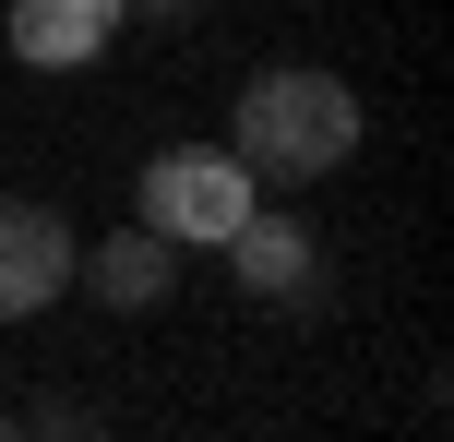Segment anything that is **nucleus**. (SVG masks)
<instances>
[{
  "label": "nucleus",
  "mask_w": 454,
  "mask_h": 442,
  "mask_svg": "<svg viewBox=\"0 0 454 442\" xmlns=\"http://www.w3.org/2000/svg\"><path fill=\"white\" fill-rule=\"evenodd\" d=\"M227 156H239L251 180H275V191L335 180V167L359 156V96H347V72H323V60L251 72L239 108H227Z\"/></svg>",
  "instance_id": "nucleus-1"
},
{
  "label": "nucleus",
  "mask_w": 454,
  "mask_h": 442,
  "mask_svg": "<svg viewBox=\"0 0 454 442\" xmlns=\"http://www.w3.org/2000/svg\"><path fill=\"white\" fill-rule=\"evenodd\" d=\"M251 204H263V180H251L227 143H168V156H144V228H168L180 252H215Z\"/></svg>",
  "instance_id": "nucleus-2"
},
{
  "label": "nucleus",
  "mask_w": 454,
  "mask_h": 442,
  "mask_svg": "<svg viewBox=\"0 0 454 442\" xmlns=\"http://www.w3.org/2000/svg\"><path fill=\"white\" fill-rule=\"evenodd\" d=\"M72 263H84V239H72L48 204H0V323H36V311L72 287Z\"/></svg>",
  "instance_id": "nucleus-3"
},
{
  "label": "nucleus",
  "mask_w": 454,
  "mask_h": 442,
  "mask_svg": "<svg viewBox=\"0 0 454 442\" xmlns=\"http://www.w3.org/2000/svg\"><path fill=\"white\" fill-rule=\"evenodd\" d=\"M120 24H132V0H12V12H0V48H12L24 72H84Z\"/></svg>",
  "instance_id": "nucleus-4"
},
{
  "label": "nucleus",
  "mask_w": 454,
  "mask_h": 442,
  "mask_svg": "<svg viewBox=\"0 0 454 442\" xmlns=\"http://www.w3.org/2000/svg\"><path fill=\"white\" fill-rule=\"evenodd\" d=\"M180 263H192L180 239H168V228H144V215H132V228H108V239H96L84 263H72V275L96 287V311H156L168 287H180Z\"/></svg>",
  "instance_id": "nucleus-5"
},
{
  "label": "nucleus",
  "mask_w": 454,
  "mask_h": 442,
  "mask_svg": "<svg viewBox=\"0 0 454 442\" xmlns=\"http://www.w3.org/2000/svg\"><path fill=\"white\" fill-rule=\"evenodd\" d=\"M215 252H239V287H251V299H287V287H311V263H323L311 228H299V215H263V204H251Z\"/></svg>",
  "instance_id": "nucleus-6"
},
{
  "label": "nucleus",
  "mask_w": 454,
  "mask_h": 442,
  "mask_svg": "<svg viewBox=\"0 0 454 442\" xmlns=\"http://www.w3.org/2000/svg\"><path fill=\"white\" fill-rule=\"evenodd\" d=\"M132 12H144V24H192L204 0H132Z\"/></svg>",
  "instance_id": "nucleus-7"
}]
</instances>
